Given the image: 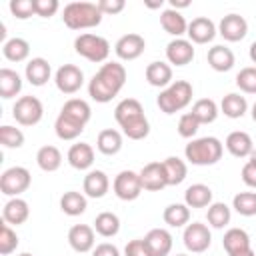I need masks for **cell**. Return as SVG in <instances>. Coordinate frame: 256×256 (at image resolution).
<instances>
[{"label": "cell", "mask_w": 256, "mask_h": 256, "mask_svg": "<svg viewBox=\"0 0 256 256\" xmlns=\"http://www.w3.org/2000/svg\"><path fill=\"white\" fill-rule=\"evenodd\" d=\"M102 12L94 2H70L64 6L62 20L70 30H86L94 28L102 22Z\"/></svg>", "instance_id": "cell-1"}, {"label": "cell", "mask_w": 256, "mask_h": 256, "mask_svg": "<svg viewBox=\"0 0 256 256\" xmlns=\"http://www.w3.org/2000/svg\"><path fill=\"white\" fill-rule=\"evenodd\" d=\"M222 152H224V146L214 136L196 138L190 144H186V148H184L186 160L194 166H212L222 158Z\"/></svg>", "instance_id": "cell-2"}, {"label": "cell", "mask_w": 256, "mask_h": 256, "mask_svg": "<svg viewBox=\"0 0 256 256\" xmlns=\"http://www.w3.org/2000/svg\"><path fill=\"white\" fill-rule=\"evenodd\" d=\"M190 100H192V84L186 80H176L160 92V96L156 98V104L164 114H174L186 108Z\"/></svg>", "instance_id": "cell-3"}, {"label": "cell", "mask_w": 256, "mask_h": 256, "mask_svg": "<svg viewBox=\"0 0 256 256\" xmlns=\"http://www.w3.org/2000/svg\"><path fill=\"white\" fill-rule=\"evenodd\" d=\"M74 48L82 58H86L90 62H104L108 58V54H110L108 40L98 36V34H90V32L80 34L74 40Z\"/></svg>", "instance_id": "cell-4"}, {"label": "cell", "mask_w": 256, "mask_h": 256, "mask_svg": "<svg viewBox=\"0 0 256 256\" xmlns=\"http://www.w3.org/2000/svg\"><path fill=\"white\" fill-rule=\"evenodd\" d=\"M30 182H32V176L28 172V168L24 166H12L8 170L2 172L0 176V190L4 196H20L22 192H26L30 188Z\"/></svg>", "instance_id": "cell-5"}, {"label": "cell", "mask_w": 256, "mask_h": 256, "mask_svg": "<svg viewBox=\"0 0 256 256\" xmlns=\"http://www.w3.org/2000/svg\"><path fill=\"white\" fill-rule=\"evenodd\" d=\"M12 116L22 126H34L44 116V106L36 96H22L12 108Z\"/></svg>", "instance_id": "cell-6"}, {"label": "cell", "mask_w": 256, "mask_h": 256, "mask_svg": "<svg viewBox=\"0 0 256 256\" xmlns=\"http://www.w3.org/2000/svg\"><path fill=\"white\" fill-rule=\"evenodd\" d=\"M114 194L120 198V200H136L140 194H142V180H140V172H134V170H122L116 178H114Z\"/></svg>", "instance_id": "cell-7"}, {"label": "cell", "mask_w": 256, "mask_h": 256, "mask_svg": "<svg viewBox=\"0 0 256 256\" xmlns=\"http://www.w3.org/2000/svg\"><path fill=\"white\" fill-rule=\"evenodd\" d=\"M182 240H184V246L190 250V252H204L210 248V242H212V234L208 230L206 224L202 222H192L184 228V234H182Z\"/></svg>", "instance_id": "cell-8"}, {"label": "cell", "mask_w": 256, "mask_h": 256, "mask_svg": "<svg viewBox=\"0 0 256 256\" xmlns=\"http://www.w3.org/2000/svg\"><path fill=\"white\" fill-rule=\"evenodd\" d=\"M54 82H56V88L64 94H74L82 88L84 84V72L74 66V64H64L56 70V76H54Z\"/></svg>", "instance_id": "cell-9"}, {"label": "cell", "mask_w": 256, "mask_h": 256, "mask_svg": "<svg viewBox=\"0 0 256 256\" xmlns=\"http://www.w3.org/2000/svg\"><path fill=\"white\" fill-rule=\"evenodd\" d=\"M218 34L228 42H238L248 34V22L240 14H226L218 24Z\"/></svg>", "instance_id": "cell-10"}, {"label": "cell", "mask_w": 256, "mask_h": 256, "mask_svg": "<svg viewBox=\"0 0 256 256\" xmlns=\"http://www.w3.org/2000/svg\"><path fill=\"white\" fill-rule=\"evenodd\" d=\"M146 48V42L140 34H124L118 38V42L114 44V52L120 60H136Z\"/></svg>", "instance_id": "cell-11"}, {"label": "cell", "mask_w": 256, "mask_h": 256, "mask_svg": "<svg viewBox=\"0 0 256 256\" xmlns=\"http://www.w3.org/2000/svg\"><path fill=\"white\" fill-rule=\"evenodd\" d=\"M96 230L88 224H74L68 230V244L76 252H90L96 244Z\"/></svg>", "instance_id": "cell-12"}, {"label": "cell", "mask_w": 256, "mask_h": 256, "mask_svg": "<svg viewBox=\"0 0 256 256\" xmlns=\"http://www.w3.org/2000/svg\"><path fill=\"white\" fill-rule=\"evenodd\" d=\"M140 180H142V188L144 190H150V192H158V190H162V188L168 186V180H166V172H164L162 162H150V164H146L140 170Z\"/></svg>", "instance_id": "cell-13"}, {"label": "cell", "mask_w": 256, "mask_h": 256, "mask_svg": "<svg viewBox=\"0 0 256 256\" xmlns=\"http://www.w3.org/2000/svg\"><path fill=\"white\" fill-rule=\"evenodd\" d=\"M166 58L174 66H186V64H190L192 58H194V46H192V42L190 40H184V38H174L166 46Z\"/></svg>", "instance_id": "cell-14"}, {"label": "cell", "mask_w": 256, "mask_h": 256, "mask_svg": "<svg viewBox=\"0 0 256 256\" xmlns=\"http://www.w3.org/2000/svg\"><path fill=\"white\" fill-rule=\"evenodd\" d=\"M186 34H188L190 42H194V44H208L216 36V26H214V22L210 18L198 16L188 24V32Z\"/></svg>", "instance_id": "cell-15"}, {"label": "cell", "mask_w": 256, "mask_h": 256, "mask_svg": "<svg viewBox=\"0 0 256 256\" xmlns=\"http://www.w3.org/2000/svg\"><path fill=\"white\" fill-rule=\"evenodd\" d=\"M224 146H226V150H228L232 156H236V158H246V156L250 158V154H252V150H254V142H252L250 134H248V132H242V130L230 132V134L226 136Z\"/></svg>", "instance_id": "cell-16"}, {"label": "cell", "mask_w": 256, "mask_h": 256, "mask_svg": "<svg viewBox=\"0 0 256 256\" xmlns=\"http://www.w3.org/2000/svg\"><path fill=\"white\" fill-rule=\"evenodd\" d=\"M152 256H168L172 250V234L166 228H152L144 236Z\"/></svg>", "instance_id": "cell-17"}, {"label": "cell", "mask_w": 256, "mask_h": 256, "mask_svg": "<svg viewBox=\"0 0 256 256\" xmlns=\"http://www.w3.org/2000/svg\"><path fill=\"white\" fill-rule=\"evenodd\" d=\"M68 164L76 170H88L92 164H94V148L86 142H78V144H72L68 154Z\"/></svg>", "instance_id": "cell-18"}, {"label": "cell", "mask_w": 256, "mask_h": 256, "mask_svg": "<svg viewBox=\"0 0 256 256\" xmlns=\"http://www.w3.org/2000/svg\"><path fill=\"white\" fill-rule=\"evenodd\" d=\"M82 188H84V194L86 196H90V198H102V196H106V192L110 188V180H108L106 172H102V170H90L84 176Z\"/></svg>", "instance_id": "cell-19"}, {"label": "cell", "mask_w": 256, "mask_h": 256, "mask_svg": "<svg viewBox=\"0 0 256 256\" xmlns=\"http://www.w3.org/2000/svg\"><path fill=\"white\" fill-rule=\"evenodd\" d=\"M28 216H30V208H28V202L26 200H22V198H10L6 204H4V208H2V220L6 222V224H14V226H18V224H24L26 220H28Z\"/></svg>", "instance_id": "cell-20"}, {"label": "cell", "mask_w": 256, "mask_h": 256, "mask_svg": "<svg viewBox=\"0 0 256 256\" xmlns=\"http://www.w3.org/2000/svg\"><path fill=\"white\" fill-rule=\"evenodd\" d=\"M206 58H208L210 68L216 70V72H228V70L234 66V62H236L234 52H232L228 46H222V44L212 46V48L208 50Z\"/></svg>", "instance_id": "cell-21"}, {"label": "cell", "mask_w": 256, "mask_h": 256, "mask_svg": "<svg viewBox=\"0 0 256 256\" xmlns=\"http://www.w3.org/2000/svg\"><path fill=\"white\" fill-rule=\"evenodd\" d=\"M142 116H144V108L136 98H124L114 108V118H116V122L120 126L132 122V120H138Z\"/></svg>", "instance_id": "cell-22"}, {"label": "cell", "mask_w": 256, "mask_h": 256, "mask_svg": "<svg viewBox=\"0 0 256 256\" xmlns=\"http://www.w3.org/2000/svg\"><path fill=\"white\" fill-rule=\"evenodd\" d=\"M146 80L150 86L168 88L172 84V66L166 62H150L146 66Z\"/></svg>", "instance_id": "cell-23"}, {"label": "cell", "mask_w": 256, "mask_h": 256, "mask_svg": "<svg viewBox=\"0 0 256 256\" xmlns=\"http://www.w3.org/2000/svg\"><path fill=\"white\" fill-rule=\"evenodd\" d=\"M110 88H114L116 92L122 90V86L126 84V68L120 62H106L100 66V70L96 72Z\"/></svg>", "instance_id": "cell-24"}, {"label": "cell", "mask_w": 256, "mask_h": 256, "mask_svg": "<svg viewBox=\"0 0 256 256\" xmlns=\"http://www.w3.org/2000/svg\"><path fill=\"white\" fill-rule=\"evenodd\" d=\"M60 114H64V116H68L70 120H74V122L86 126L88 120H90V116H92V110H90V104H88L86 100H82V98H70V100L64 102Z\"/></svg>", "instance_id": "cell-25"}, {"label": "cell", "mask_w": 256, "mask_h": 256, "mask_svg": "<svg viewBox=\"0 0 256 256\" xmlns=\"http://www.w3.org/2000/svg\"><path fill=\"white\" fill-rule=\"evenodd\" d=\"M160 24H162L164 32H168L170 36H176V38H180L182 34L188 32V22H186V18H184L178 10H172V8H166V10L160 14Z\"/></svg>", "instance_id": "cell-26"}, {"label": "cell", "mask_w": 256, "mask_h": 256, "mask_svg": "<svg viewBox=\"0 0 256 256\" xmlns=\"http://www.w3.org/2000/svg\"><path fill=\"white\" fill-rule=\"evenodd\" d=\"M222 246L228 252V256L244 252V250L250 248V236L242 228H230V230H226V234L222 238Z\"/></svg>", "instance_id": "cell-27"}, {"label": "cell", "mask_w": 256, "mask_h": 256, "mask_svg": "<svg viewBox=\"0 0 256 256\" xmlns=\"http://www.w3.org/2000/svg\"><path fill=\"white\" fill-rule=\"evenodd\" d=\"M184 204L188 208H206L212 204V190L206 184H192L184 192Z\"/></svg>", "instance_id": "cell-28"}, {"label": "cell", "mask_w": 256, "mask_h": 256, "mask_svg": "<svg viewBox=\"0 0 256 256\" xmlns=\"http://www.w3.org/2000/svg\"><path fill=\"white\" fill-rule=\"evenodd\" d=\"M50 74H52L50 64L44 58H32L26 64V80L32 86H44L50 80Z\"/></svg>", "instance_id": "cell-29"}, {"label": "cell", "mask_w": 256, "mask_h": 256, "mask_svg": "<svg viewBox=\"0 0 256 256\" xmlns=\"http://www.w3.org/2000/svg\"><path fill=\"white\" fill-rule=\"evenodd\" d=\"M22 90V78L16 70L10 68H0V96L4 100L14 98Z\"/></svg>", "instance_id": "cell-30"}, {"label": "cell", "mask_w": 256, "mask_h": 256, "mask_svg": "<svg viewBox=\"0 0 256 256\" xmlns=\"http://www.w3.org/2000/svg\"><path fill=\"white\" fill-rule=\"evenodd\" d=\"M96 148H98L102 154H106V156L118 154L120 148H122V134H120L118 130H114V128L102 130V132L98 134V138H96Z\"/></svg>", "instance_id": "cell-31"}, {"label": "cell", "mask_w": 256, "mask_h": 256, "mask_svg": "<svg viewBox=\"0 0 256 256\" xmlns=\"http://www.w3.org/2000/svg\"><path fill=\"white\" fill-rule=\"evenodd\" d=\"M86 206H88L86 196L80 194V192H76V190H68L60 198V210L64 214H68V216H80V214H84L86 212Z\"/></svg>", "instance_id": "cell-32"}, {"label": "cell", "mask_w": 256, "mask_h": 256, "mask_svg": "<svg viewBox=\"0 0 256 256\" xmlns=\"http://www.w3.org/2000/svg\"><path fill=\"white\" fill-rule=\"evenodd\" d=\"M162 166H164V172H166L168 186H178V184L184 182V178L188 174V168H186L184 160H180L178 156H168L166 160H162Z\"/></svg>", "instance_id": "cell-33"}, {"label": "cell", "mask_w": 256, "mask_h": 256, "mask_svg": "<svg viewBox=\"0 0 256 256\" xmlns=\"http://www.w3.org/2000/svg\"><path fill=\"white\" fill-rule=\"evenodd\" d=\"M36 162L44 172H56L62 164V152L56 146H42L36 152Z\"/></svg>", "instance_id": "cell-34"}, {"label": "cell", "mask_w": 256, "mask_h": 256, "mask_svg": "<svg viewBox=\"0 0 256 256\" xmlns=\"http://www.w3.org/2000/svg\"><path fill=\"white\" fill-rule=\"evenodd\" d=\"M162 218H164V222H166L168 226H172V228L188 226V222H190V208H188L186 204H180V202L170 204V206L164 208Z\"/></svg>", "instance_id": "cell-35"}, {"label": "cell", "mask_w": 256, "mask_h": 256, "mask_svg": "<svg viewBox=\"0 0 256 256\" xmlns=\"http://www.w3.org/2000/svg\"><path fill=\"white\" fill-rule=\"evenodd\" d=\"M2 52H4V58L10 60V62H22L28 58L30 54V44L24 40V38H10L4 42L2 46Z\"/></svg>", "instance_id": "cell-36"}, {"label": "cell", "mask_w": 256, "mask_h": 256, "mask_svg": "<svg viewBox=\"0 0 256 256\" xmlns=\"http://www.w3.org/2000/svg\"><path fill=\"white\" fill-rule=\"evenodd\" d=\"M220 110H222L224 116H228V118H242V116L246 114V110H248V102H246L244 96L232 92V94H226V96L222 98Z\"/></svg>", "instance_id": "cell-37"}, {"label": "cell", "mask_w": 256, "mask_h": 256, "mask_svg": "<svg viewBox=\"0 0 256 256\" xmlns=\"http://www.w3.org/2000/svg\"><path fill=\"white\" fill-rule=\"evenodd\" d=\"M94 230L104 238H112L120 230V218L114 212H100L94 220Z\"/></svg>", "instance_id": "cell-38"}, {"label": "cell", "mask_w": 256, "mask_h": 256, "mask_svg": "<svg viewBox=\"0 0 256 256\" xmlns=\"http://www.w3.org/2000/svg\"><path fill=\"white\" fill-rule=\"evenodd\" d=\"M192 116L200 122V124H210L216 120L218 116V106L212 98H200L194 102L192 106Z\"/></svg>", "instance_id": "cell-39"}, {"label": "cell", "mask_w": 256, "mask_h": 256, "mask_svg": "<svg viewBox=\"0 0 256 256\" xmlns=\"http://www.w3.org/2000/svg\"><path fill=\"white\" fill-rule=\"evenodd\" d=\"M54 130H56V136L60 140H74V138H78L82 134L84 126L78 124V122H74V120H70L64 114H58V118L54 122Z\"/></svg>", "instance_id": "cell-40"}, {"label": "cell", "mask_w": 256, "mask_h": 256, "mask_svg": "<svg viewBox=\"0 0 256 256\" xmlns=\"http://www.w3.org/2000/svg\"><path fill=\"white\" fill-rule=\"evenodd\" d=\"M88 94H90V98L92 100H96V102H100V104H106V102H110L114 96H118V92L114 90V88H110L100 76H92V80H90V84H88Z\"/></svg>", "instance_id": "cell-41"}, {"label": "cell", "mask_w": 256, "mask_h": 256, "mask_svg": "<svg viewBox=\"0 0 256 256\" xmlns=\"http://www.w3.org/2000/svg\"><path fill=\"white\" fill-rule=\"evenodd\" d=\"M232 218V212L230 208L224 204V202H212L208 206V212H206V220L212 228H224Z\"/></svg>", "instance_id": "cell-42"}, {"label": "cell", "mask_w": 256, "mask_h": 256, "mask_svg": "<svg viewBox=\"0 0 256 256\" xmlns=\"http://www.w3.org/2000/svg\"><path fill=\"white\" fill-rule=\"evenodd\" d=\"M232 208L240 216H256V192H240L232 200Z\"/></svg>", "instance_id": "cell-43"}, {"label": "cell", "mask_w": 256, "mask_h": 256, "mask_svg": "<svg viewBox=\"0 0 256 256\" xmlns=\"http://www.w3.org/2000/svg\"><path fill=\"white\" fill-rule=\"evenodd\" d=\"M0 144L4 148H20L24 144V132L16 126H0Z\"/></svg>", "instance_id": "cell-44"}, {"label": "cell", "mask_w": 256, "mask_h": 256, "mask_svg": "<svg viewBox=\"0 0 256 256\" xmlns=\"http://www.w3.org/2000/svg\"><path fill=\"white\" fill-rule=\"evenodd\" d=\"M120 128H122V132H124L130 140H142V138H146L148 132H150V124H148V118H146V116H142V118H138V120H132V122H128V124H124V126H120Z\"/></svg>", "instance_id": "cell-45"}, {"label": "cell", "mask_w": 256, "mask_h": 256, "mask_svg": "<svg viewBox=\"0 0 256 256\" xmlns=\"http://www.w3.org/2000/svg\"><path fill=\"white\" fill-rule=\"evenodd\" d=\"M236 86L246 94H256V66H246L236 74Z\"/></svg>", "instance_id": "cell-46"}, {"label": "cell", "mask_w": 256, "mask_h": 256, "mask_svg": "<svg viewBox=\"0 0 256 256\" xmlns=\"http://www.w3.org/2000/svg\"><path fill=\"white\" fill-rule=\"evenodd\" d=\"M16 248H18V236H16V232L10 228V224L2 222V226H0V254L8 256Z\"/></svg>", "instance_id": "cell-47"}, {"label": "cell", "mask_w": 256, "mask_h": 256, "mask_svg": "<svg viewBox=\"0 0 256 256\" xmlns=\"http://www.w3.org/2000/svg\"><path fill=\"white\" fill-rule=\"evenodd\" d=\"M198 128H200V122L192 116V112H186V114L180 116V120H178V134L182 138H192L198 132Z\"/></svg>", "instance_id": "cell-48"}, {"label": "cell", "mask_w": 256, "mask_h": 256, "mask_svg": "<svg viewBox=\"0 0 256 256\" xmlns=\"http://www.w3.org/2000/svg\"><path fill=\"white\" fill-rule=\"evenodd\" d=\"M10 12L16 18L26 20L32 14H36V4H34V0H12L10 2Z\"/></svg>", "instance_id": "cell-49"}, {"label": "cell", "mask_w": 256, "mask_h": 256, "mask_svg": "<svg viewBox=\"0 0 256 256\" xmlns=\"http://www.w3.org/2000/svg\"><path fill=\"white\" fill-rule=\"evenodd\" d=\"M124 256H152V252H150V248H148L144 238H134V240H130L126 244Z\"/></svg>", "instance_id": "cell-50"}, {"label": "cell", "mask_w": 256, "mask_h": 256, "mask_svg": "<svg viewBox=\"0 0 256 256\" xmlns=\"http://www.w3.org/2000/svg\"><path fill=\"white\" fill-rule=\"evenodd\" d=\"M34 4H36V16H42V18L54 16L60 8L58 0H34Z\"/></svg>", "instance_id": "cell-51"}, {"label": "cell", "mask_w": 256, "mask_h": 256, "mask_svg": "<svg viewBox=\"0 0 256 256\" xmlns=\"http://www.w3.org/2000/svg\"><path fill=\"white\" fill-rule=\"evenodd\" d=\"M124 6H126L124 0H100L98 2V8L102 14H118L124 10Z\"/></svg>", "instance_id": "cell-52"}, {"label": "cell", "mask_w": 256, "mask_h": 256, "mask_svg": "<svg viewBox=\"0 0 256 256\" xmlns=\"http://www.w3.org/2000/svg\"><path fill=\"white\" fill-rule=\"evenodd\" d=\"M242 182L250 188H256V164L252 160H248L242 166Z\"/></svg>", "instance_id": "cell-53"}, {"label": "cell", "mask_w": 256, "mask_h": 256, "mask_svg": "<svg viewBox=\"0 0 256 256\" xmlns=\"http://www.w3.org/2000/svg\"><path fill=\"white\" fill-rule=\"evenodd\" d=\"M92 256H120V250L110 242H102V244H98L94 248Z\"/></svg>", "instance_id": "cell-54"}, {"label": "cell", "mask_w": 256, "mask_h": 256, "mask_svg": "<svg viewBox=\"0 0 256 256\" xmlns=\"http://www.w3.org/2000/svg\"><path fill=\"white\" fill-rule=\"evenodd\" d=\"M188 6H190V0H170V8H172V10L188 8Z\"/></svg>", "instance_id": "cell-55"}, {"label": "cell", "mask_w": 256, "mask_h": 256, "mask_svg": "<svg viewBox=\"0 0 256 256\" xmlns=\"http://www.w3.org/2000/svg\"><path fill=\"white\" fill-rule=\"evenodd\" d=\"M250 60L256 64V40L250 44Z\"/></svg>", "instance_id": "cell-56"}, {"label": "cell", "mask_w": 256, "mask_h": 256, "mask_svg": "<svg viewBox=\"0 0 256 256\" xmlns=\"http://www.w3.org/2000/svg\"><path fill=\"white\" fill-rule=\"evenodd\" d=\"M232 256H256V254H254V250H252V248H248V250L238 252V254H232Z\"/></svg>", "instance_id": "cell-57"}, {"label": "cell", "mask_w": 256, "mask_h": 256, "mask_svg": "<svg viewBox=\"0 0 256 256\" xmlns=\"http://www.w3.org/2000/svg\"><path fill=\"white\" fill-rule=\"evenodd\" d=\"M146 6H148V8H160V6H162V0H160V2H146Z\"/></svg>", "instance_id": "cell-58"}, {"label": "cell", "mask_w": 256, "mask_h": 256, "mask_svg": "<svg viewBox=\"0 0 256 256\" xmlns=\"http://www.w3.org/2000/svg\"><path fill=\"white\" fill-rule=\"evenodd\" d=\"M252 120H254V122H256V102H254V104H252Z\"/></svg>", "instance_id": "cell-59"}, {"label": "cell", "mask_w": 256, "mask_h": 256, "mask_svg": "<svg viewBox=\"0 0 256 256\" xmlns=\"http://www.w3.org/2000/svg\"><path fill=\"white\" fill-rule=\"evenodd\" d=\"M250 160H252V162H254V164H256V148H254V150H252V154H250Z\"/></svg>", "instance_id": "cell-60"}, {"label": "cell", "mask_w": 256, "mask_h": 256, "mask_svg": "<svg viewBox=\"0 0 256 256\" xmlns=\"http://www.w3.org/2000/svg\"><path fill=\"white\" fill-rule=\"evenodd\" d=\"M18 256H34V254H30V252H22V254H18Z\"/></svg>", "instance_id": "cell-61"}, {"label": "cell", "mask_w": 256, "mask_h": 256, "mask_svg": "<svg viewBox=\"0 0 256 256\" xmlns=\"http://www.w3.org/2000/svg\"><path fill=\"white\" fill-rule=\"evenodd\" d=\"M176 256H186V254H176Z\"/></svg>", "instance_id": "cell-62"}]
</instances>
